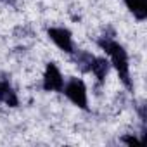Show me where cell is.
I'll list each match as a JSON object with an SVG mask.
<instances>
[{
  "label": "cell",
  "instance_id": "6da1fadb",
  "mask_svg": "<svg viewBox=\"0 0 147 147\" xmlns=\"http://www.w3.org/2000/svg\"><path fill=\"white\" fill-rule=\"evenodd\" d=\"M97 45L109 55L111 64L114 66L118 76L121 80V83L128 90H131L133 83H131V76H130V61H128V54H126L125 47L119 45L113 36H106V35L97 40Z\"/></svg>",
  "mask_w": 147,
  "mask_h": 147
},
{
  "label": "cell",
  "instance_id": "7a4b0ae2",
  "mask_svg": "<svg viewBox=\"0 0 147 147\" xmlns=\"http://www.w3.org/2000/svg\"><path fill=\"white\" fill-rule=\"evenodd\" d=\"M62 92H64V95L73 104L78 106L80 109H83V111L88 109V94H87V87H85L83 80H80V78H69V82L64 83Z\"/></svg>",
  "mask_w": 147,
  "mask_h": 147
},
{
  "label": "cell",
  "instance_id": "3957f363",
  "mask_svg": "<svg viewBox=\"0 0 147 147\" xmlns=\"http://www.w3.org/2000/svg\"><path fill=\"white\" fill-rule=\"evenodd\" d=\"M62 87H64V78L59 67L54 62H49L43 73V88L47 92H62Z\"/></svg>",
  "mask_w": 147,
  "mask_h": 147
},
{
  "label": "cell",
  "instance_id": "277c9868",
  "mask_svg": "<svg viewBox=\"0 0 147 147\" xmlns=\"http://www.w3.org/2000/svg\"><path fill=\"white\" fill-rule=\"evenodd\" d=\"M47 35L62 52L71 54L73 50H75L73 49V36H71V31L67 28H49Z\"/></svg>",
  "mask_w": 147,
  "mask_h": 147
},
{
  "label": "cell",
  "instance_id": "5b68a950",
  "mask_svg": "<svg viewBox=\"0 0 147 147\" xmlns=\"http://www.w3.org/2000/svg\"><path fill=\"white\" fill-rule=\"evenodd\" d=\"M69 55L73 57V61H75V64L78 66L80 71L90 73V67H92V62H94V57H95V55H92V54L87 52V50H73Z\"/></svg>",
  "mask_w": 147,
  "mask_h": 147
},
{
  "label": "cell",
  "instance_id": "8992f818",
  "mask_svg": "<svg viewBox=\"0 0 147 147\" xmlns=\"http://www.w3.org/2000/svg\"><path fill=\"white\" fill-rule=\"evenodd\" d=\"M0 100H2L5 106H9V107H18V106H19L18 94H16V92H14V88L11 87V83H9V78L4 82L2 88H0Z\"/></svg>",
  "mask_w": 147,
  "mask_h": 147
},
{
  "label": "cell",
  "instance_id": "52a82bcc",
  "mask_svg": "<svg viewBox=\"0 0 147 147\" xmlns=\"http://www.w3.org/2000/svg\"><path fill=\"white\" fill-rule=\"evenodd\" d=\"M90 71L94 73V76L97 78L99 83H104L107 73H109V62L104 57H94V62H92Z\"/></svg>",
  "mask_w": 147,
  "mask_h": 147
},
{
  "label": "cell",
  "instance_id": "ba28073f",
  "mask_svg": "<svg viewBox=\"0 0 147 147\" xmlns=\"http://www.w3.org/2000/svg\"><path fill=\"white\" fill-rule=\"evenodd\" d=\"M125 5L138 21L147 18V0H125Z\"/></svg>",
  "mask_w": 147,
  "mask_h": 147
},
{
  "label": "cell",
  "instance_id": "9c48e42d",
  "mask_svg": "<svg viewBox=\"0 0 147 147\" xmlns=\"http://www.w3.org/2000/svg\"><path fill=\"white\" fill-rule=\"evenodd\" d=\"M119 142H121V144H128V145H133V144H137V145H138V144H142V140H140V138H137L135 135H125V137H121V138H119Z\"/></svg>",
  "mask_w": 147,
  "mask_h": 147
},
{
  "label": "cell",
  "instance_id": "30bf717a",
  "mask_svg": "<svg viewBox=\"0 0 147 147\" xmlns=\"http://www.w3.org/2000/svg\"><path fill=\"white\" fill-rule=\"evenodd\" d=\"M0 4H4V5H11V7H14V5H16V0H0Z\"/></svg>",
  "mask_w": 147,
  "mask_h": 147
}]
</instances>
